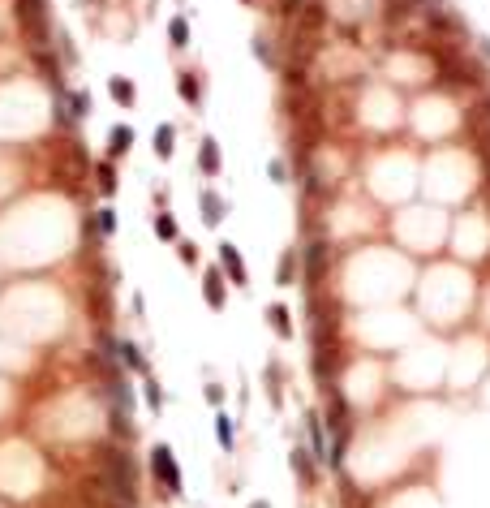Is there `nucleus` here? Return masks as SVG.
I'll return each instance as SVG.
<instances>
[{"mask_svg": "<svg viewBox=\"0 0 490 508\" xmlns=\"http://www.w3.org/2000/svg\"><path fill=\"white\" fill-rule=\"evenodd\" d=\"M18 26L26 30V39L35 43V52H43V43L52 39L47 18H43V0H18Z\"/></svg>", "mask_w": 490, "mask_h": 508, "instance_id": "f257e3e1", "label": "nucleus"}, {"mask_svg": "<svg viewBox=\"0 0 490 508\" xmlns=\"http://www.w3.org/2000/svg\"><path fill=\"white\" fill-rule=\"evenodd\" d=\"M151 470H155V478L168 487L172 496L181 491V474H176V461H172V448H168V444H155V452H151Z\"/></svg>", "mask_w": 490, "mask_h": 508, "instance_id": "f03ea898", "label": "nucleus"}, {"mask_svg": "<svg viewBox=\"0 0 490 508\" xmlns=\"http://www.w3.org/2000/svg\"><path fill=\"white\" fill-rule=\"evenodd\" d=\"M323 263H327V245L323 241H314V245H310V254H305V272H310V280H323Z\"/></svg>", "mask_w": 490, "mask_h": 508, "instance_id": "7ed1b4c3", "label": "nucleus"}, {"mask_svg": "<svg viewBox=\"0 0 490 508\" xmlns=\"http://www.w3.org/2000/svg\"><path fill=\"white\" fill-rule=\"evenodd\" d=\"M292 470H297V478H301V487H314V465H310V452L305 448H292Z\"/></svg>", "mask_w": 490, "mask_h": 508, "instance_id": "20e7f679", "label": "nucleus"}, {"mask_svg": "<svg viewBox=\"0 0 490 508\" xmlns=\"http://www.w3.org/2000/svg\"><path fill=\"white\" fill-rule=\"evenodd\" d=\"M224 267H228V276H233V285H245V267H241V254L233 250V245H224Z\"/></svg>", "mask_w": 490, "mask_h": 508, "instance_id": "39448f33", "label": "nucleus"}, {"mask_svg": "<svg viewBox=\"0 0 490 508\" xmlns=\"http://www.w3.org/2000/svg\"><path fill=\"white\" fill-rule=\"evenodd\" d=\"M305 422H310V439H314V452H318V461H327V444H323V422H318V414H310Z\"/></svg>", "mask_w": 490, "mask_h": 508, "instance_id": "423d86ee", "label": "nucleus"}, {"mask_svg": "<svg viewBox=\"0 0 490 508\" xmlns=\"http://www.w3.org/2000/svg\"><path fill=\"white\" fill-rule=\"evenodd\" d=\"M207 306H215V310L224 306V289H220V272H211V276H207Z\"/></svg>", "mask_w": 490, "mask_h": 508, "instance_id": "0eeeda50", "label": "nucleus"}, {"mask_svg": "<svg viewBox=\"0 0 490 508\" xmlns=\"http://www.w3.org/2000/svg\"><path fill=\"white\" fill-rule=\"evenodd\" d=\"M267 315H271V323H275V332H280V336H292V323H288V310L284 306H271Z\"/></svg>", "mask_w": 490, "mask_h": 508, "instance_id": "6e6552de", "label": "nucleus"}, {"mask_svg": "<svg viewBox=\"0 0 490 508\" xmlns=\"http://www.w3.org/2000/svg\"><path fill=\"white\" fill-rule=\"evenodd\" d=\"M117 357H125V366H134V371H142V353L129 345V340H121L117 345Z\"/></svg>", "mask_w": 490, "mask_h": 508, "instance_id": "1a4fd4ad", "label": "nucleus"}, {"mask_svg": "<svg viewBox=\"0 0 490 508\" xmlns=\"http://www.w3.org/2000/svg\"><path fill=\"white\" fill-rule=\"evenodd\" d=\"M220 168V151H215V142H202V173H215Z\"/></svg>", "mask_w": 490, "mask_h": 508, "instance_id": "9d476101", "label": "nucleus"}, {"mask_svg": "<svg viewBox=\"0 0 490 508\" xmlns=\"http://www.w3.org/2000/svg\"><path fill=\"white\" fill-rule=\"evenodd\" d=\"M215 435H220V444L224 448H233V422H228V414L215 418Z\"/></svg>", "mask_w": 490, "mask_h": 508, "instance_id": "9b49d317", "label": "nucleus"}, {"mask_svg": "<svg viewBox=\"0 0 490 508\" xmlns=\"http://www.w3.org/2000/svg\"><path fill=\"white\" fill-rule=\"evenodd\" d=\"M86 112H91L86 95H69V117H86Z\"/></svg>", "mask_w": 490, "mask_h": 508, "instance_id": "f8f14e48", "label": "nucleus"}, {"mask_svg": "<svg viewBox=\"0 0 490 508\" xmlns=\"http://www.w3.org/2000/svg\"><path fill=\"white\" fill-rule=\"evenodd\" d=\"M202 211H207V224L220 220V199H215V194H202Z\"/></svg>", "mask_w": 490, "mask_h": 508, "instance_id": "ddd939ff", "label": "nucleus"}, {"mask_svg": "<svg viewBox=\"0 0 490 508\" xmlns=\"http://www.w3.org/2000/svg\"><path fill=\"white\" fill-rule=\"evenodd\" d=\"M112 431H117L121 439H129V435H134V427H129V414H112Z\"/></svg>", "mask_w": 490, "mask_h": 508, "instance_id": "4468645a", "label": "nucleus"}, {"mask_svg": "<svg viewBox=\"0 0 490 508\" xmlns=\"http://www.w3.org/2000/svg\"><path fill=\"white\" fill-rule=\"evenodd\" d=\"M112 95H117V100H125V104H134V87H129V82H112Z\"/></svg>", "mask_w": 490, "mask_h": 508, "instance_id": "2eb2a0df", "label": "nucleus"}, {"mask_svg": "<svg viewBox=\"0 0 490 508\" xmlns=\"http://www.w3.org/2000/svg\"><path fill=\"white\" fill-rule=\"evenodd\" d=\"M129 142H134V134H129V129H117V134H112V151L121 155V151H125Z\"/></svg>", "mask_w": 490, "mask_h": 508, "instance_id": "dca6fc26", "label": "nucleus"}, {"mask_svg": "<svg viewBox=\"0 0 490 508\" xmlns=\"http://www.w3.org/2000/svg\"><path fill=\"white\" fill-rule=\"evenodd\" d=\"M155 228H159V237H163V241H172V237H176V224H172L168 216H159V220H155Z\"/></svg>", "mask_w": 490, "mask_h": 508, "instance_id": "f3484780", "label": "nucleus"}, {"mask_svg": "<svg viewBox=\"0 0 490 508\" xmlns=\"http://www.w3.org/2000/svg\"><path fill=\"white\" fill-rule=\"evenodd\" d=\"M292 272H297V263H292V254H284V258H280V285L292 280Z\"/></svg>", "mask_w": 490, "mask_h": 508, "instance_id": "a211bd4d", "label": "nucleus"}, {"mask_svg": "<svg viewBox=\"0 0 490 508\" xmlns=\"http://www.w3.org/2000/svg\"><path fill=\"white\" fill-rule=\"evenodd\" d=\"M168 30H172V43L181 47V43H185V18H172V26H168Z\"/></svg>", "mask_w": 490, "mask_h": 508, "instance_id": "6ab92c4d", "label": "nucleus"}, {"mask_svg": "<svg viewBox=\"0 0 490 508\" xmlns=\"http://www.w3.org/2000/svg\"><path fill=\"white\" fill-rule=\"evenodd\" d=\"M146 405H151V409H159V405H163V397H159V384H155V379L146 384Z\"/></svg>", "mask_w": 490, "mask_h": 508, "instance_id": "aec40b11", "label": "nucleus"}, {"mask_svg": "<svg viewBox=\"0 0 490 508\" xmlns=\"http://www.w3.org/2000/svg\"><path fill=\"white\" fill-rule=\"evenodd\" d=\"M181 95H185V100H198V82H194L189 74L181 78Z\"/></svg>", "mask_w": 490, "mask_h": 508, "instance_id": "412c9836", "label": "nucleus"}, {"mask_svg": "<svg viewBox=\"0 0 490 508\" xmlns=\"http://www.w3.org/2000/svg\"><path fill=\"white\" fill-rule=\"evenodd\" d=\"M168 151H172V129L163 125V129H159V155H168Z\"/></svg>", "mask_w": 490, "mask_h": 508, "instance_id": "4be33fe9", "label": "nucleus"}, {"mask_svg": "<svg viewBox=\"0 0 490 508\" xmlns=\"http://www.w3.org/2000/svg\"><path fill=\"white\" fill-rule=\"evenodd\" d=\"M100 186H104V190H112V186H117V181H112V168H108V164L100 168Z\"/></svg>", "mask_w": 490, "mask_h": 508, "instance_id": "5701e85b", "label": "nucleus"}, {"mask_svg": "<svg viewBox=\"0 0 490 508\" xmlns=\"http://www.w3.org/2000/svg\"><path fill=\"white\" fill-rule=\"evenodd\" d=\"M112 224H117V220H112V211H100V228H104V233H112Z\"/></svg>", "mask_w": 490, "mask_h": 508, "instance_id": "b1692460", "label": "nucleus"}, {"mask_svg": "<svg viewBox=\"0 0 490 508\" xmlns=\"http://www.w3.org/2000/svg\"><path fill=\"white\" fill-rule=\"evenodd\" d=\"M250 508H271V504H263V500H254V504H250Z\"/></svg>", "mask_w": 490, "mask_h": 508, "instance_id": "393cba45", "label": "nucleus"}]
</instances>
